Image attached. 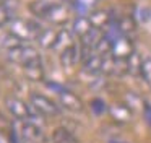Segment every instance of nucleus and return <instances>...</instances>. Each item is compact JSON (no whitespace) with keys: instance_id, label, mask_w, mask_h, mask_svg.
<instances>
[{"instance_id":"obj_1","label":"nucleus","mask_w":151,"mask_h":143,"mask_svg":"<svg viewBox=\"0 0 151 143\" xmlns=\"http://www.w3.org/2000/svg\"><path fill=\"white\" fill-rule=\"evenodd\" d=\"M42 26L37 21L33 20H21V18H15L13 21L8 25V31L13 36H17L21 42L26 41H33L39 36V32L42 31Z\"/></svg>"},{"instance_id":"obj_2","label":"nucleus","mask_w":151,"mask_h":143,"mask_svg":"<svg viewBox=\"0 0 151 143\" xmlns=\"http://www.w3.org/2000/svg\"><path fill=\"white\" fill-rule=\"evenodd\" d=\"M7 57H8V60H12L13 64L24 67V65L31 64V62H34V60H39L41 55H39V52H37L34 47H29V46H26V44L21 42V44L8 49Z\"/></svg>"},{"instance_id":"obj_3","label":"nucleus","mask_w":151,"mask_h":143,"mask_svg":"<svg viewBox=\"0 0 151 143\" xmlns=\"http://www.w3.org/2000/svg\"><path fill=\"white\" fill-rule=\"evenodd\" d=\"M20 135L23 143H47V136L44 130L34 120H21Z\"/></svg>"},{"instance_id":"obj_4","label":"nucleus","mask_w":151,"mask_h":143,"mask_svg":"<svg viewBox=\"0 0 151 143\" xmlns=\"http://www.w3.org/2000/svg\"><path fill=\"white\" fill-rule=\"evenodd\" d=\"M49 86L55 90V93L59 94L60 104H62L65 109L72 110V112H80V110H83L85 104H83L81 99H80V96H76L75 93H72L70 90H65L63 86H59V84L49 83Z\"/></svg>"},{"instance_id":"obj_5","label":"nucleus","mask_w":151,"mask_h":143,"mask_svg":"<svg viewBox=\"0 0 151 143\" xmlns=\"http://www.w3.org/2000/svg\"><path fill=\"white\" fill-rule=\"evenodd\" d=\"M29 101H31L33 109L37 110V112H39L41 116H44V117H55V116H59V112H60L59 106H57L52 99H49L47 96H44V94L34 93V94H31Z\"/></svg>"},{"instance_id":"obj_6","label":"nucleus","mask_w":151,"mask_h":143,"mask_svg":"<svg viewBox=\"0 0 151 143\" xmlns=\"http://www.w3.org/2000/svg\"><path fill=\"white\" fill-rule=\"evenodd\" d=\"M5 107L17 120H33V114H31L29 106L24 101H21L20 98L7 96L5 98Z\"/></svg>"},{"instance_id":"obj_7","label":"nucleus","mask_w":151,"mask_h":143,"mask_svg":"<svg viewBox=\"0 0 151 143\" xmlns=\"http://www.w3.org/2000/svg\"><path fill=\"white\" fill-rule=\"evenodd\" d=\"M135 52L133 49V42L127 34H120L119 38H115L112 41V49H111V55L115 58H124L127 60L132 54Z\"/></svg>"},{"instance_id":"obj_8","label":"nucleus","mask_w":151,"mask_h":143,"mask_svg":"<svg viewBox=\"0 0 151 143\" xmlns=\"http://www.w3.org/2000/svg\"><path fill=\"white\" fill-rule=\"evenodd\" d=\"M59 2H62V0H33V2H29V12L33 13L34 16L44 20V18H46V15Z\"/></svg>"},{"instance_id":"obj_9","label":"nucleus","mask_w":151,"mask_h":143,"mask_svg":"<svg viewBox=\"0 0 151 143\" xmlns=\"http://www.w3.org/2000/svg\"><path fill=\"white\" fill-rule=\"evenodd\" d=\"M78 62H80V46L78 44L73 42V44L67 46L63 51H60V64L65 68L73 67Z\"/></svg>"},{"instance_id":"obj_10","label":"nucleus","mask_w":151,"mask_h":143,"mask_svg":"<svg viewBox=\"0 0 151 143\" xmlns=\"http://www.w3.org/2000/svg\"><path fill=\"white\" fill-rule=\"evenodd\" d=\"M109 114L112 116V119L117 120L120 124H128L132 120V109L127 106V104H112L109 107Z\"/></svg>"},{"instance_id":"obj_11","label":"nucleus","mask_w":151,"mask_h":143,"mask_svg":"<svg viewBox=\"0 0 151 143\" xmlns=\"http://www.w3.org/2000/svg\"><path fill=\"white\" fill-rule=\"evenodd\" d=\"M89 20H91L93 26L98 29H106L109 25H111L114 20H112V15L106 10H93L89 13Z\"/></svg>"},{"instance_id":"obj_12","label":"nucleus","mask_w":151,"mask_h":143,"mask_svg":"<svg viewBox=\"0 0 151 143\" xmlns=\"http://www.w3.org/2000/svg\"><path fill=\"white\" fill-rule=\"evenodd\" d=\"M94 28L91 23V20H89V16H81L78 15L75 18V21H73V26H72V32L73 34H76L78 38H83L85 34H88L91 29Z\"/></svg>"},{"instance_id":"obj_13","label":"nucleus","mask_w":151,"mask_h":143,"mask_svg":"<svg viewBox=\"0 0 151 143\" xmlns=\"http://www.w3.org/2000/svg\"><path fill=\"white\" fill-rule=\"evenodd\" d=\"M15 20V3L12 0L0 2V26L5 28Z\"/></svg>"},{"instance_id":"obj_14","label":"nucleus","mask_w":151,"mask_h":143,"mask_svg":"<svg viewBox=\"0 0 151 143\" xmlns=\"http://www.w3.org/2000/svg\"><path fill=\"white\" fill-rule=\"evenodd\" d=\"M24 75H26L28 80H33V81H41L44 78V67H42V60H34L31 64L24 65L23 67Z\"/></svg>"},{"instance_id":"obj_15","label":"nucleus","mask_w":151,"mask_h":143,"mask_svg":"<svg viewBox=\"0 0 151 143\" xmlns=\"http://www.w3.org/2000/svg\"><path fill=\"white\" fill-rule=\"evenodd\" d=\"M57 34H59V31H55V29L44 28L42 31L39 32V36L36 38V41L39 42V46L44 49H54V44H55V41H57Z\"/></svg>"},{"instance_id":"obj_16","label":"nucleus","mask_w":151,"mask_h":143,"mask_svg":"<svg viewBox=\"0 0 151 143\" xmlns=\"http://www.w3.org/2000/svg\"><path fill=\"white\" fill-rule=\"evenodd\" d=\"M52 143H81L68 129L65 127H57L52 132Z\"/></svg>"},{"instance_id":"obj_17","label":"nucleus","mask_w":151,"mask_h":143,"mask_svg":"<svg viewBox=\"0 0 151 143\" xmlns=\"http://www.w3.org/2000/svg\"><path fill=\"white\" fill-rule=\"evenodd\" d=\"M98 2H99V0H73L72 6H73V10H75L78 15L86 16V15H89V13L96 8Z\"/></svg>"},{"instance_id":"obj_18","label":"nucleus","mask_w":151,"mask_h":143,"mask_svg":"<svg viewBox=\"0 0 151 143\" xmlns=\"http://www.w3.org/2000/svg\"><path fill=\"white\" fill-rule=\"evenodd\" d=\"M72 38H73V32H70L68 29H59V34H57V41H55V44H54V49H55V51H63L67 46L73 44Z\"/></svg>"},{"instance_id":"obj_19","label":"nucleus","mask_w":151,"mask_h":143,"mask_svg":"<svg viewBox=\"0 0 151 143\" xmlns=\"http://www.w3.org/2000/svg\"><path fill=\"white\" fill-rule=\"evenodd\" d=\"M141 62H143V58H141L137 52H133V54L127 58V73H132V75H135V77L141 75Z\"/></svg>"},{"instance_id":"obj_20","label":"nucleus","mask_w":151,"mask_h":143,"mask_svg":"<svg viewBox=\"0 0 151 143\" xmlns=\"http://www.w3.org/2000/svg\"><path fill=\"white\" fill-rule=\"evenodd\" d=\"M101 68H102V57L98 54H93L88 60L83 62V70L89 72V73H98V72H101Z\"/></svg>"},{"instance_id":"obj_21","label":"nucleus","mask_w":151,"mask_h":143,"mask_svg":"<svg viewBox=\"0 0 151 143\" xmlns=\"http://www.w3.org/2000/svg\"><path fill=\"white\" fill-rule=\"evenodd\" d=\"M141 78L145 80V83L151 88V57H145L141 62Z\"/></svg>"},{"instance_id":"obj_22","label":"nucleus","mask_w":151,"mask_h":143,"mask_svg":"<svg viewBox=\"0 0 151 143\" xmlns=\"http://www.w3.org/2000/svg\"><path fill=\"white\" fill-rule=\"evenodd\" d=\"M91 106H93V109H94L96 112H101V114H102V112L106 110V106H104V103H102V101H98V99H96V101H93Z\"/></svg>"},{"instance_id":"obj_23","label":"nucleus","mask_w":151,"mask_h":143,"mask_svg":"<svg viewBox=\"0 0 151 143\" xmlns=\"http://www.w3.org/2000/svg\"><path fill=\"white\" fill-rule=\"evenodd\" d=\"M0 143H10V138L5 136L4 133H0Z\"/></svg>"},{"instance_id":"obj_24","label":"nucleus","mask_w":151,"mask_h":143,"mask_svg":"<svg viewBox=\"0 0 151 143\" xmlns=\"http://www.w3.org/2000/svg\"><path fill=\"white\" fill-rule=\"evenodd\" d=\"M109 143H124V142H115V140H112V142H109Z\"/></svg>"}]
</instances>
